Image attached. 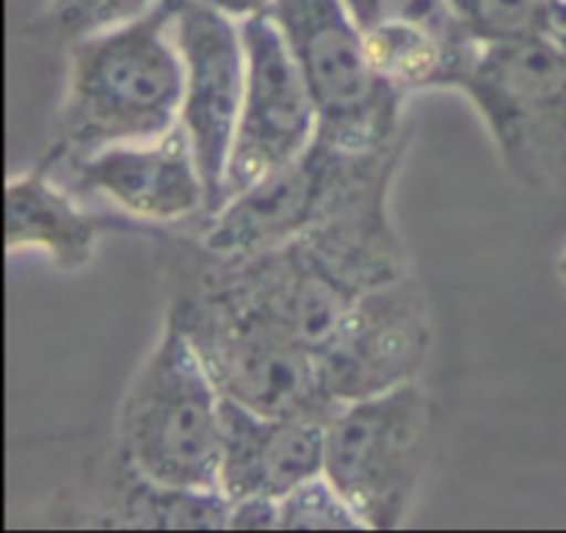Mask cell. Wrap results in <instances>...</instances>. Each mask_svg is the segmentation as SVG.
Listing matches in <instances>:
<instances>
[{
  "instance_id": "cell-1",
  "label": "cell",
  "mask_w": 566,
  "mask_h": 533,
  "mask_svg": "<svg viewBox=\"0 0 566 533\" xmlns=\"http://www.w3.org/2000/svg\"><path fill=\"white\" fill-rule=\"evenodd\" d=\"M175 0L122 25L72 39L53 144L39 166L70 171L114 144L149 142L180 125L186 70L171 36Z\"/></svg>"
},
{
  "instance_id": "cell-2",
  "label": "cell",
  "mask_w": 566,
  "mask_h": 533,
  "mask_svg": "<svg viewBox=\"0 0 566 533\" xmlns=\"http://www.w3.org/2000/svg\"><path fill=\"white\" fill-rule=\"evenodd\" d=\"M224 396L186 332L166 315L127 385L116 451L142 479L175 490H219ZM221 492V490H219Z\"/></svg>"
},
{
  "instance_id": "cell-3",
  "label": "cell",
  "mask_w": 566,
  "mask_h": 533,
  "mask_svg": "<svg viewBox=\"0 0 566 533\" xmlns=\"http://www.w3.org/2000/svg\"><path fill=\"white\" fill-rule=\"evenodd\" d=\"M398 158L401 142L376 153H348L315 138L302 155L227 199L208 219L202 249L238 258L298 241L363 199L390 191Z\"/></svg>"
},
{
  "instance_id": "cell-4",
  "label": "cell",
  "mask_w": 566,
  "mask_h": 533,
  "mask_svg": "<svg viewBox=\"0 0 566 533\" xmlns=\"http://www.w3.org/2000/svg\"><path fill=\"white\" fill-rule=\"evenodd\" d=\"M431 451V401L420 382L337 404L326 418L324 475L352 503L365 531L407 523Z\"/></svg>"
},
{
  "instance_id": "cell-5",
  "label": "cell",
  "mask_w": 566,
  "mask_h": 533,
  "mask_svg": "<svg viewBox=\"0 0 566 533\" xmlns=\"http://www.w3.org/2000/svg\"><path fill=\"white\" fill-rule=\"evenodd\" d=\"M318 105V138L376 153L401 138L407 100L374 70L365 33L346 0H276L269 11Z\"/></svg>"
},
{
  "instance_id": "cell-6",
  "label": "cell",
  "mask_w": 566,
  "mask_h": 533,
  "mask_svg": "<svg viewBox=\"0 0 566 533\" xmlns=\"http://www.w3.org/2000/svg\"><path fill=\"white\" fill-rule=\"evenodd\" d=\"M171 321L186 332L221 396L260 415H321L329 401L318 357L302 343L249 318L213 293L188 285L171 296Z\"/></svg>"
},
{
  "instance_id": "cell-7",
  "label": "cell",
  "mask_w": 566,
  "mask_h": 533,
  "mask_svg": "<svg viewBox=\"0 0 566 533\" xmlns=\"http://www.w3.org/2000/svg\"><path fill=\"white\" fill-rule=\"evenodd\" d=\"M509 169L523 180L566 164V44L558 33L479 48L462 86Z\"/></svg>"
},
{
  "instance_id": "cell-8",
  "label": "cell",
  "mask_w": 566,
  "mask_h": 533,
  "mask_svg": "<svg viewBox=\"0 0 566 533\" xmlns=\"http://www.w3.org/2000/svg\"><path fill=\"white\" fill-rule=\"evenodd\" d=\"M205 252V249H202ZM188 285L213 293L249 318L318 354L363 293L326 269L304 241L238 258L205 252Z\"/></svg>"
},
{
  "instance_id": "cell-9",
  "label": "cell",
  "mask_w": 566,
  "mask_h": 533,
  "mask_svg": "<svg viewBox=\"0 0 566 533\" xmlns=\"http://www.w3.org/2000/svg\"><path fill=\"white\" fill-rule=\"evenodd\" d=\"M241 33L247 81L227 164L224 202L302 155L318 138V105L280 25L269 14H260L243 20Z\"/></svg>"
},
{
  "instance_id": "cell-10",
  "label": "cell",
  "mask_w": 566,
  "mask_h": 533,
  "mask_svg": "<svg viewBox=\"0 0 566 533\" xmlns=\"http://www.w3.org/2000/svg\"><path fill=\"white\" fill-rule=\"evenodd\" d=\"M429 352V304L403 274L365 291L315 357L329 401L346 404L418 382Z\"/></svg>"
},
{
  "instance_id": "cell-11",
  "label": "cell",
  "mask_w": 566,
  "mask_h": 533,
  "mask_svg": "<svg viewBox=\"0 0 566 533\" xmlns=\"http://www.w3.org/2000/svg\"><path fill=\"white\" fill-rule=\"evenodd\" d=\"M171 36L186 70L180 125L191 136L208 186L210 219L224 202L227 164L241 116L247 81L241 22L202 0H175Z\"/></svg>"
},
{
  "instance_id": "cell-12",
  "label": "cell",
  "mask_w": 566,
  "mask_h": 533,
  "mask_svg": "<svg viewBox=\"0 0 566 533\" xmlns=\"http://www.w3.org/2000/svg\"><path fill=\"white\" fill-rule=\"evenodd\" d=\"M64 175L81 197L105 199L119 213L149 224L208 216V186L182 125L149 142L99 149Z\"/></svg>"
},
{
  "instance_id": "cell-13",
  "label": "cell",
  "mask_w": 566,
  "mask_h": 533,
  "mask_svg": "<svg viewBox=\"0 0 566 533\" xmlns=\"http://www.w3.org/2000/svg\"><path fill=\"white\" fill-rule=\"evenodd\" d=\"M326 418L260 415L224 398L219 490L238 498L287 495L324 473Z\"/></svg>"
},
{
  "instance_id": "cell-14",
  "label": "cell",
  "mask_w": 566,
  "mask_h": 533,
  "mask_svg": "<svg viewBox=\"0 0 566 533\" xmlns=\"http://www.w3.org/2000/svg\"><path fill=\"white\" fill-rule=\"evenodd\" d=\"M105 216L75 199L48 169L36 166L6 180V249L39 252L59 271H83L94 260Z\"/></svg>"
},
{
  "instance_id": "cell-15",
  "label": "cell",
  "mask_w": 566,
  "mask_h": 533,
  "mask_svg": "<svg viewBox=\"0 0 566 533\" xmlns=\"http://www.w3.org/2000/svg\"><path fill=\"white\" fill-rule=\"evenodd\" d=\"M363 33L374 70L403 100L431 88H459L479 50L470 39L409 20H379Z\"/></svg>"
},
{
  "instance_id": "cell-16",
  "label": "cell",
  "mask_w": 566,
  "mask_h": 533,
  "mask_svg": "<svg viewBox=\"0 0 566 533\" xmlns=\"http://www.w3.org/2000/svg\"><path fill=\"white\" fill-rule=\"evenodd\" d=\"M116 512H119V525H127V529L227 531L230 498L219 490L160 487L125 468V490H122Z\"/></svg>"
},
{
  "instance_id": "cell-17",
  "label": "cell",
  "mask_w": 566,
  "mask_h": 533,
  "mask_svg": "<svg viewBox=\"0 0 566 533\" xmlns=\"http://www.w3.org/2000/svg\"><path fill=\"white\" fill-rule=\"evenodd\" d=\"M448 6L475 48L556 33L551 0H448Z\"/></svg>"
},
{
  "instance_id": "cell-18",
  "label": "cell",
  "mask_w": 566,
  "mask_h": 533,
  "mask_svg": "<svg viewBox=\"0 0 566 533\" xmlns=\"http://www.w3.org/2000/svg\"><path fill=\"white\" fill-rule=\"evenodd\" d=\"M280 531H365V525L321 473L280 498Z\"/></svg>"
},
{
  "instance_id": "cell-19",
  "label": "cell",
  "mask_w": 566,
  "mask_h": 533,
  "mask_svg": "<svg viewBox=\"0 0 566 533\" xmlns=\"http://www.w3.org/2000/svg\"><path fill=\"white\" fill-rule=\"evenodd\" d=\"M155 3L158 0H50L48 22L55 33L72 42L86 33L136 20Z\"/></svg>"
},
{
  "instance_id": "cell-20",
  "label": "cell",
  "mask_w": 566,
  "mask_h": 533,
  "mask_svg": "<svg viewBox=\"0 0 566 533\" xmlns=\"http://www.w3.org/2000/svg\"><path fill=\"white\" fill-rule=\"evenodd\" d=\"M227 531H280V501L263 495L230 501Z\"/></svg>"
},
{
  "instance_id": "cell-21",
  "label": "cell",
  "mask_w": 566,
  "mask_h": 533,
  "mask_svg": "<svg viewBox=\"0 0 566 533\" xmlns=\"http://www.w3.org/2000/svg\"><path fill=\"white\" fill-rule=\"evenodd\" d=\"M202 3L213 6L216 11H221V14L243 22V20H252V17L269 14V11L274 9L276 0H202Z\"/></svg>"
},
{
  "instance_id": "cell-22",
  "label": "cell",
  "mask_w": 566,
  "mask_h": 533,
  "mask_svg": "<svg viewBox=\"0 0 566 533\" xmlns=\"http://www.w3.org/2000/svg\"><path fill=\"white\" fill-rule=\"evenodd\" d=\"M553 20H556V33L566 36V0H551Z\"/></svg>"
},
{
  "instance_id": "cell-23",
  "label": "cell",
  "mask_w": 566,
  "mask_h": 533,
  "mask_svg": "<svg viewBox=\"0 0 566 533\" xmlns=\"http://www.w3.org/2000/svg\"><path fill=\"white\" fill-rule=\"evenodd\" d=\"M556 269H558V276H562V282L566 285V249L562 254H558V263H556Z\"/></svg>"
},
{
  "instance_id": "cell-24",
  "label": "cell",
  "mask_w": 566,
  "mask_h": 533,
  "mask_svg": "<svg viewBox=\"0 0 566 533\" xmlns=\"http://www.w3.org/2000/svg\"><path fill=\"white\" fill-rule=\"evenodd\" d=\"M562 39H564V44H566V36H562Z\"/></svg>"
}]
</instances>
